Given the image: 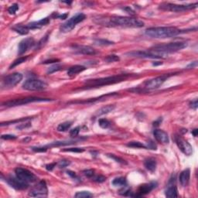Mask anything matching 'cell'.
<instances>
[{"instance_id": "cell-1", "label": "cell", "mask_w": 198, "mask_h": 198, "mask_svg": "<svg viewBox=\"0 0 198 198\" xmlns=\"http://www.w3.org/2000/svg\"><path fill=\"white\" fill-rule=\"evenodd\" d=\"M183 33L186 32L173 26L151 27L145 31L146 36L156 39L171 38Z\"/></svg>"}, {"instance_id": "cell-2", "label": "cell", "mask_w": 198, "mask_h": 198, "mask_svg": "<svg viewBox=\"0 0 198 198\" xmlns=\"http://www.w3.org/2000/svg\"><path fill=\"white\" fill-rule=\"evenodd\" d=\"M131 75L130 74H119L109 76L106 77H101L98 79H92V80H88L85 81L84 89H90L93 88H98V87L106 86V85H114L117 83L122 82L129 78Z\"/></svg>"}, {"instance_id": "cell-3", "label": "cell", "mask_w": 198, "mask_h": 198, "mask_svg": "<svg viewBox=\"0 0 198 198\" xmlns=\"http://www.w3.org/2000/svg\"><path fill=\"white\" fill-rule=\"evenodd\" d=\"M108 24L112 26L140 28L144 26V23L138 19L127 16H113L110 18Z\"/></svg>"}, {"instance_id": "cell-4", "label": "cell", "mask_w": 198, "mask_h": 198, "mask_svg": "<svg viewBox=\"0 0 198 198\" xmlns=\"http://www.w3.org/2000/svg\"><path fill=\"white\" fill-rule=\"evenodd\" d=\"M187 46V42H173L164 43V44L155 45L150 50L154 51V52L158 53V54L166 55L168 54L177 52L179 50H183V49L186 48Z\"/></svg>"}, {"instance_id": "cell-5", "label": "cell", "mask_w": 198, "mask_h": 198, "mask_svg": "<svg viewBox=\"0 0 198 198\" xmlns=\"http://www.w3.org/2000/svg\"><path fill=\"white\" fill-rule=\"evenodd\" d=\"M50 101H52V99H50V98H39V97H27V98H18V99L8 101V102L2 103V105L5 106L6 108H12V107L24 105L33 103V102H50Z\"/></svg>"}, {"instance_id": "cell-6", "label": "cell", "mask_w": 198, "mask_h": 198, "mask_svg": "<svg viewBox=\"0 0 198 198\" xmlns=\"http://www.w3.org/2000/svg\"><path fill=\"white\" fill-rule=\"evenodd\" d=\"M197 2L193 4H187V5H178V4L169 3V2H163L160 5V10L164 11L175 12V13H180V12L187 11V10H194L197 7Z\"/></svg>"}, {"instance_id": "cell-7", "label": "cell", "mask_w": 198, "mask_h": 198, "mask_svg": "<svg viewBox=\"0 0 198 198\" xmlns=\"http://www.w3.org/2000/svg\"><path fill=\"white\" fill-rule=\"evenodd\" d=\"M86 18V15L84 13H77L75 15L72 16L70 19H68L67 22L62 24L60 27V30L61 33H68L71 32L72 29L74 28L77 24L79 23L82 22L83 20H85Z\"/></svg>"}, {"instance_id": "cell-8", "label": "cell", "mask_w": 198, "mask_h": 198, "mask_svg": "<svg viewBox=\"0 0 198 198\" xmlns=\"http://www.w3.org/2000/svg\"><path fill=\"white\" fill-rule=\"evenodd\" d=\"M173 74L174 75V74H166L161 75L159 77L147 80L143 84V86H144L143 88L146 90H153V89L158 88Z\"/></svg>"}, {"instance_id": "cell-9", "label": "cell", "mask_w": 198, "mask_h": 198, "mask_svg": "<svg viewBox=\"0 0 198 198\" xmlns=\"http://www.w3.org/2000/svg\"><path fill=\"white\" fill-rule=\"evenodd\" d=\"M126 55H128L129 57H132L151 58V59H162V58L166 57V55L158 54V53L154 52L151 50L131 51V52L126 53Z\"/></svg>"}, {"instance_id": "cell-10", "label": "cell", "mask_w": 198, "mask_h": 198, "mask_svg": "<svg viewBox=\"0 0 198 198\" xmlns=\"http://www.w3.org/2000/svg\"><path fill=\"white\" fill-rule=\"evenodd\" d=\"M47 88V84L45 81L39 79H28L23 83V88L27 91H42Z\"/></svg>"}, {"instance_id": "cell-11", "label": "cell", "mask_w": 198, "mask_h": 198, "mask_svg": "<svg viewBox=\"0 0 198 198\" xmlns=\"http://www.w3.org/2000/svg\"><path fill=\"white\" fill-rule=\"evenodd\" d=\"M48 195V189L44 180L40 181L31 189L29 196L32 197H46Z\"/></svg>"}, {"instance_id": "cell-12", "label": "cell", "mask_w": 198, "mask_h": 198, "mask_svg": "<svg viewBox=\"0 0 198 198\" xmlns=\"http://www.w3.org/2000/svg\"><path fill=\"white\" fill-rule=\"evenodd\" d=\"M15 176L20 179L21 180L24 181L27 183H33L37 182V177L31 171L28 170L22 167H18L15 169Z\"/></svg>"}, {"instance_id": "cell-13", "label": "cell", "mask_w": 198, "mask_h": 198, "mask_svg": "<svg viewBox=\"0 0 198 198\" xmlns=\"http://www.w3.org/2000/svg\"><path fill=\"white\" fill-rule=\"evenodd\" d=\"M175 142L177 143L178 148L181 152L187 156H191L193 153V148L191 145L184 138H183L180 135H175Z\"/></svg>"}, {"instance_id": "cell-14", "label": "cell", "mask_w": 198, "mask_h": 198, "mask_svg": "<svg viewBox=\"0 0 198 198\" xmlns=\"http://www.w3.org/2000/svg\"><path fill=\"white\" fill-rule=\"evenodd\" d=\"M6 182L10 187L15 189V190H18V191H23V190H26L29 187V183L21 180L16 176H15V177H12V176L8 177L6 178Z\"/></svg>"}, {"instance_id": "cell-15", "label": "cell", "mask_w": 198, "mask_h": 198, "mask_svg": "<svg viewBox=\"0 0 198 198\" xmlns=\"http://www.w3.org/2000/svg\"><path fill=\"white\" fill-rule=\"evenodd\" d=\"M23 79V74L20 73H13L4 77L3 85L6 88H13L19 84Z\"/></svg>"}, {"instance_id": "cell-16", "label": "cell", "mask_w": 198, "mask_h": 198, "mask_svg": "<svg viewBox=\"0 0 198 198\" xmlns=\"http://www.w3.org/2000/svg\"><path fill=\"white\" fill-rule=\"evenodd\" d=\"M35 43V41L33 38H26L23 39V40L19 43L18 46V54L22 55L25 54L27 50H29L31 47H33Z\"/></svg>"}, {"instance_id": "cell-17", "label": "cell", "mask_w": 198, "mask_h": 198, "mask_svg": "<svg viewBox=\"0 0 198 198\" xmlns=\"http://www.w3.org/2000/svg\"><path fill=\"white\" fill-rule=\"evenodd\" d=\"M72 49L76 54H84V55H94L96 54V50L90 46L84 45H73Z\"/></svg>"}, {"instance_id": "cell-18", "label": "cell", "mask_w": 198, "mask_h": 198, "mask_svg": "<svg viewBox=\"0 0 198 198\" xmlns=\"http://www.w3.org/2000/svg\"><path fill=\"white\" fill-rule=\"evenodd\" d=\"M156 185H157V183L156 182H152V183H144V184L141 185L140 187H138L136 194H135L133 197H142L148 194L154 188H156Z\"/></svg>"}, {"instance_id": "cell-19", "label": "cell", "mask_w": 198, "mask_h": 198, "mask_svg": "<svg viewBox=\"0 0 198 198\" xmlns=\"http://www.w3.org/2000/svg\"><path fill=\"white\" fill-rule=\"evenodd\" d=\"M154 137L156 140L162 144H168L169 142L168 134L161 129H155L153 132Z\"/></svg>"}, {"instance_id": "cell-20", "label": "cell", "mask_w": 198, "mask_h": 198, "mask_svg": "<svg viewBox=\"0 0 198 198\" xmlns=\"http://www.w3.org/2000/svg\"><path fill=\"white\" fill-rule=\"evenodd\" d=\"M174 180L175 178H173L169 180V184H168V187L166 188L165 191V195L167 197H178V191H177V186L174 183L173 184V182H174Z\"/></svg>"}, {"instance_id": "cell-21", "label": "cell", "mask_w": 198, "mask_h": 198, "mask_svg": "<svg viewBox=\"0 0 198 198\" xmlns=\"http://www.w3.org/2000/svg\"><path fill=\"white\" fill-rule=\"evenodd\" d=\"M49 23H50V18L46 17L37 22H33V23H29V24H27L26 26L29 29H40L43 26L47 25Z\"/></svg>"}, {"instance_id": "cell-22", "label": "cell", "mask_w": 198, "mask_h": 198, "mask_svg": "<svg viewBox=\"0 0 198 198\" xmlns=\"http://www.w3.org/2000/svg\"><path fill=\"white\" fill-rule=\"evenodd\" d=\"M191 177V170L190 169H186L180 173L179 176V181L183 187H187L190 181Z\"/></svg>"}, {"instance_id": "cell-23", "label": "cell", "mask_w": 198, "mask_h": 198, "mask_svg": "<svg viewBox=\"0 0 198 198\" xmlns=\"http://www.w3.org/2000/svg\"><path fill=\"white\" fill-rule=\"evenodd\" d=\"M115 95H118V93H109V94H105V95H102V96L98 97V98H91V99H89V100H87L85 102H74L73 103H75V104H85V103H94L95 102H100V101H104L105 99L108 98V97H111V96H115Z\"/></svg>"}, {"instance_id": "cell-24", "label": "cell", "mask_w": 198, "mask_h": 198, "mask_svg": "<svg viewBox=\"0 0 198 198\" xmlns=\"http://www.w3.org/2000/svg\"><path fill=\"white\" fill-rule=\"evenodd\" d=\"M86 70V67L85 66L82 65H74L72 66L69 68V69L67 70V75L70 76V77H73V76H75V75H77V74H80L81 72H83L84 71Z\"/></svg>"}, {"instance_id": "cell-25", "label": "cell", "mask_w": 198, "mask_h": 198, "mask_svg": "<svg viewBox=\"0 0 198 198\" xmlns=\"http://www.w3.org/2000/svg\"><path fill=\"white\" fill-rule=\"evenodd\" d=\"M156 165H157V163H156V160L153 158H148L144 161V166L146 169L149 171L152 172V173L155 172V170H156Z\"/></svg>"}, {"instance_id": "cell-26", "label": "cell", "mask_w": 198, "mask_h": 198, "mask_svg": "<svg viewBox=\"0 0 198 198\" xmlns=\"http://www.w3.org/2000/svg\"><path fill=\"white\" fill-rule=\"evenodd\" d=\"M115 108H116V106L114 105H108L104 106V107H102V108H101L100 109L97 111L96 113H95V116L98 117V116L106 115V114L112 112L115 109Z\"/></svg>"}, {"instance_id": "cell-27", "label": "cell", "mask_w": 198, "mask_h": 198, "mask_svg": "<svg viewBox=\"0 0 198 198\" xmlns=\"http://www.w3.org/2000/svg\"><path fill=\"white\" fill-rule=\"evenodd\" d=\"M13 30H15L16 33H19V34L21 35H26L29 33V29L27 28L26 26H23V25H15V26L13 28Z\"/></svg>"}, {"instance_id": "cell-28", "label": "cell", "mask_w": 198, "mask_h": 198, "mask_svg": "<svg viewBox=\"0 0 198 198\" xmlns=\"http://www.w3.org/2000/svg\"><path fill=\"white\" fill-rule=\"evenodd\" d=\"M112 184L115 187H125L127 184V180L125 177H117L113 180Z\"/></svg>"}, {"instance_id": "cell-29", "label": "cell", "mask_w": 198, "mask_h": 198, "mask_svg": "<svg viewBox=\"0 0 198 198\" xmlns=\"http://www.w3.org/2000/svg\"><path fill=\"white\" fill-rule=\"evenodd\" d=\"M71 125H72L71 121H64V122L58 125L57 129L58 132H66L71 128Z\"/></svg>"}, {"instance_id": "cell-30", "label": "cell", "mask_w": 198, "mask_h": 198, "mask_svg": "<svg viewBox=\"0 0 198 198\" xmlns=\"http://www.w3.org/2000/svg\"><path fill=\"white\" fill-rule=\"evenodd\" d=\"M94 44L98 46H110V45L114 44V43L108 40H105V39H97L94 40Z\"/></svg>"}, {"instance_id": "cell-31", "label": "cell", "mask_w": 198, "mask_h": 198, "mask_svg": "<svg viewBox=\"0 0 198 198\" xmlns=\"http://www.w3.org/2000/svg\"><path fill=\"white\" fill-rule=\"evenodd\" d=\"M27 58H28V57H21L18 58V59H16L15 60H14V61L13 62V64L10 66V69H13V68H14L15 67H17L19 64H23V63H24L25 61H26Z\"/></svg>"}, {"instance_id": "cell-32", "label": "cell", "mask_w": 198, "mask_h": 198, "mask_svg": "<svg viewBox=\"0 0 198 198\" xmlns=\"http://www.w3.org/2000/svg\"><path fill=\"white\" fill-rule=\"evenodd\" d=\"M127 146L132 147V148H138V149H147L146 146L142 144L140 142H136V141H133V142H129L127 144Z\"/></svg>"}, {"instance_id": "cell-33", "label": "cell", "mask_w": 198, "mask_h": 198, "mask_svg": "<svg viewBox=\"0 0 198 198\" xmlns=\"http://www.w3.org/2000/svg\"><path fill=\"white\" fill-rule=\"evenodd\" d=\"M74 197L79 198H88L93 197V194L88 191H81V192H77L74 195Z\"/></svg>"}, {"instance_id": "cell-34", "label": "cell", "mask_w": 198, "mask_h": 198, "mask_svg": "<svg viewBox=\"0 0 198 198\" xmlns=\"http://www.w3.org/2000/svg\"><path fill=\"white\" fill-rule=\"evenodd\" d=\"M98 124L100 125V127L102 129H107L110 126V121L106 119H100L98 120Z\"/></svg>"}, {"instance_id": "cell-35", "label": "cell", "mask_w": 198, "mask_h": 198, "mask_svg": "<svg viewBox=\"0 0 198 198\" xmlns=\"http://www.w3.org/2000/svg\"><path fill=\"white\" fill-rule=\"evenodd\" d=\"M60 70H61V66L58 65V64H55V65L49 67L48 70H47V74H50L54 73V72L60 71Z\"/></svg>"}, {"instance_id": "cell-36", "label": "cell", "mask_w": 198, "mask_h": 198, "mask_svg": "<svg viewBox=\"0 0 198 198\" xmlns=\"http://www.w3.org/2000/svg\"><path fill=\"white\" fill-rule=\"evenodd\" d=\"M18 10H19V5H18L17 3H14L11 6L9 7V9H8V12H9V13L10 14L13 15V14H15V13L18 11Z\"/></svg>"}, {"instance_id": "cell-37", "label": "cell", "mask_w": 198, "mask_h": 198, "mask_svg": "<svg viewBox=\"0 0 198 198\" xmlns=\"http://www.w3.org/2000/svg\"><path fill=\"white\" fill-rule=\"evenodd\" d=\"M105 60L108 62V63H112V62L119 61V57L117 55L112 54V55H108V56L105 58Z\"/></svg>"}, {"instance_id": "cell-38", "label": "cell", "mask_w": 198, "mask_h": 198, "mask_svg": "<svg viewBox=\"0 0 198 198\" xmlns=\"http://www.w3.org/2000/svg\"><path fill=\"white\" fill-rule=\"evenodd\" d=\"M64 152H83L85 149L82 148H68L63 149Z\"/></svg>"}, {"instance_id": "cell-39", "label": "cell", "mask_w": 198, "mask_h": 198, "mask_svg": "<svg viewBox=\"0 0 198 198\" xmlns=\"http://www.w3.org/2000/svg\"><path fill=\"white\" fill-rule=\"evenodd\" d=\"M70 164H71V162H70L69 160H60V161L58 163L57 166L60 168H65V167H67V166H68Z\"/></svg>"}, {"instance_id": "cell-40", "label": "cell", "mask_w": 198, "mask_h": 198, "mask_svg": "<svg viewBox=\"0 0 198 198\" xmlns=\"http://www.w3.org/2000/svg\"><path fill=\"white\" fill-rule=\"evenodd\" d=\"M93 180L98 183H103L104 181L106 180V177L102 175H98V176H94L92 178Z\"/></svg>"}, {"instance_id": "cell-41", "label": "cell", "mask_w": 198, "mask_h": 198, "mask_svg": "<svg viewBox=\"0 0 198 198\" xmlns=\"http://www.w3.org/2000/svg\"><path fill=\"white\" fill-rule=\"evenodd\" d=\"M146 148L149 149L156 150V149H157V146H156V144L153 142V141L149 140L148 142H147V145H146Z\"/></svg>"}, {"instance_id": "cell-42", "label": "cell", "mask_w": 198, "mask_h": 198, "mask_svg": "<svg viewBox=\"0 0 198 198\" xmlns=\"http://www.w3.org/2000/svg\"><path fill=\"white\" fill-rule=\"evenodd\" d=\"M84 174L88 178H93L94 176V172L92 169H86V170H84Z\"/></svg>"}, {"instance_id": "cell-43", "label": "cell", "mask_w": 198, "mask_h": 198, "mask_svg": "<svg viewBox=\"0 0 198 198\" xmlns=\"http://www.w3.org/2000/svg\"><path fill=\"white\" fill-rule=\"evenodd\" d=\"M80 129H81V128L79 127V126H77V127L74 128V129H73L72 130H71V132H70V135H71V136H72V137L77 136V135L79 134V132H80Z\"/></svg>"}, {"instance_id": "cell-44", "label": "cell", "mask_w": 198, "mask_h": 198, "mask_svg": "<svg viewBox=\"0 0 198 198\" xmlns=\"http://www.w3.org/2000/svg\"><path fill=\"white\" fill-rule=\"evenodd\" d=\"M108 156H109V157L112 158V159H113V160H116V162H119V163H126L125 162V160H122V159L120 157H117V156H116L115 155H113V154H108Z\"/></svg>"}, {"instance_id": "cell-45", "label": "cell", "mask_w": 198, "mask_h": 198, "mask_svg": "<svg viewBox=\"0 0 198 198\" xmlns=\"http://www.w3.org/2000/svg\"><path fill=\"white\" fill-rule=\"evenodd\" d=\"M48 37V35H46V36H45L44 37H43L42 40H41L40 41V42H39L38 43H37V48H36V49L40 48V47H41V46H42L43 45L45 44V43H46V41H47V39H48V37Z\"/></svg>"}, {"instance_id": "cell-46", "label": "cell", "mask_w": 198, "mask_h": 198, "mask_svg": "<svg viewBox=\"0 0 198 198\" xmlns=\"http://www.w3.org/2000/svg\"><path fill=\"white\" fill-rule=\"evenodd\" d=\"M2 138L5 140H13V139H15L16 136L13 135H2Z\"/></svg>"}, {"instance_id": "cell-47", "label": "cell", "mask_w": 198, "mask_h": 198, "mask_svg": "<svg viewBox=\"0 0 198 198\" xmlns=\"http://www.w3.org/2000/svg\"><path fill=\"white\" fill-rule=\"evenodd\" d=\"M67 173L68 174V175L70 176V177L72 178V179L74 180H79V177L76 174V173H74V172L73 171H71V170H67Z\"/></svg>"}, {"instance_id": "cell-48", "label": "cell", "mask_w": 198, "mask_h": 198, "mask_svg": "<svg viewBox=\"0 0 198 198\" xmlns=\"http://www.w3.org/2000/svg\"><path fill=\"white\" fill-rule=\"evenodd\" d=\"M190 106H191V108H194V109H197L198 107V102L197 100H194L193 101V102H191V103H190Z\"/></svg>"}, {"instance_id": "cell-49", "label": "cell", "mask_w": 198, "mask_h": 198, "mask_svg": "<svg viewBox=\"0 0 198 198\" xmlns=\"http://www.w3.org/2000/svg\"><path fill=\"white\" fill-rule=\"evenodd\" d=\"M57 164L55 163H50V164H48V165L46 166V169H47V170H49V171H51V170H53L54 169V168L56 166Z\"/></svg>"}, {"instance_id": "cell-50", "label": "cell", "mask_w": 198, "mask_h": 198, "mask_svg": "<svg viewBox=\"0 0 198 198\" xmlns=\"http://www.w3.org/2000/svg\"><path fill=\"white\" fill-rule=\"evenodd\" d=\"M123 10H125V11L127 12L128 13L131 14V15H135V12L133 11L132 9V8L129 7V6H127V7H125V8H124V9H123Z\"/></svg>"}, {"instance_id": "cell-51", "label": "cell", "mask_w": 198, "mask_h": 198, "mask_svg": "<svg viewBox=\"0 0 198 198\" xmlns=\"http://www.w3.org/2000/svg\"><path fill=\"white\" fill-rule=\"evenodd\" d=\"M197 61H194V62H192V63H191V64H189V65L187 67V69H191V68H194V67H197Z\"/></svg>"}, {"instance_id": "cell-52", "label": "cell", "mask_w": 198, "mask_h": 198, "mask_svg": "<svg viewBox=\"0 0 198 198\" xmlns=\"http://www.w3.org/2000/svg\"><path fill=\"white\" fill-rule=\"evenodd\" d=\"M30 124H28V125H26V124H25V125H24V124H20V125H19V126H17V129H24V128H27V127H29V126H30Z\"/></svg>"}, {"instance_id": "cell-53", "label": "cell", "mask_w": 198, "mask_h": 198, "mask_svg": "<svg viewBox=\"0 0 198 198\" xmlns=\"http://www.w3.org/2000/svg\"><path fill=\"white\" fill-rule=\"evenodd\" d=\"M57 61H59V60H57V59H53V60H48L43 62V64H52V63H54V62L57 63Z\"/></svg>"}, {"instance_id": "cell-54", "label": "cell", "mask_w": 198, "mask_h": 198, "mask_svg": "<svg viewBox=\"0 0 198 198\" xmlns=\"http://www.w3.org/2000/svg\"><path fill=\"white\" fill-rule=\"evenodd\" d=\"M197 132H198V130L197 129H194V130H193V131H192V134L194 135V136H195V137H196L197 135Z\"/></svg>"}, {"instance_id": "cell-55", "label": "cell", "mask_w": 198, "mask_h": 198, "mask_svg": "<svg viewBox=\"0 0 198 198\" xmlns=\"http://www.w3.org/2000/svg\"><path fill=\"white\" fill-rule=\"evenodd\" d=\"M67 16V14H64V15H58V17L60 18L61 19H66Z\"/></svg>"}, {"instance_id": "cell-56", "label": "cell", "mask_w": 198, "mask_h": 198, "mask_svg": "<svg viewBox=\"0 0 198 198\" xmlns=\"http://www.w3.org/2000/svg\"><path fill=\"white\" fill-rule=\"evenodd\" d=\"M162 121V119H160L159 120H157V121H156L155 122H154V125H160V122Z\"/></svg>"}, {"instance_id": "cell-57", "label": "cell", "mask_w": 198, "mask_h": 198, "mask_svg": "<svg viewBox=\"0 0 198 198\" xmlns=\"http://www.w3.org/2000/svg\"><path fill=\"white\" fill-rule=\"evenodd\" d=\"M163 64V63H162V62H160V63H154L153 65L157 66V65H160V64Z\"/></svg>"}]
</instances>
